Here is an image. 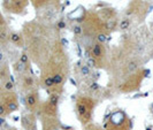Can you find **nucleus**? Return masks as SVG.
<instances>
[{"label": "nucleus", "instance_id": "dca6fc26", "mask_svg": "<svg viewBox=\"0 0 153 130\" xmlns=\"http://www.w3.org/2000/svg\"><path fill=\"white\" fill-rule=\"evenodd\" d=\"M73 32H74L75 36H81V35H83V28H82V25H81V24H75V25H73Z\"/></svg>", "mask_w": 153, "mask_h": 130}, {"label": "nucleus", "instance_id": "0eeeda50", "mask_svg": "<svg viewBox=\"0 0 153 130\" xmlns=\"http://www.w3.org/2000/svg\"><path fill=\"white\" fill-rule=\"evenodd\" d=\"M105 55H106L105 45L96 42L91 47V56L97 61L98 65H101L102 61L105 60Z\"/></svg>", "mask_w": 153, "mask_h": 130}, {"label": "nucleus", "instance_id": "f257e3e1", "mask_svg": "<svg viewBox=\"0 0 153 130\" xmlns=\"http://www.w3.org/2000/svg\"><path fill=\"white\" fill-rule=\"evenodd\" d=\"M96 106V101L90 97H79L76 100L75 109L82 123H88L91 120L92 112Z\"/></svg>", "mask_w": 153, "mask_h": 130}, {"label": "nucleus", "instance_id": "b1692460", "mask_svg": "<svg viewBox=\"0 0 153 130\" xmlns=\"http://www.w3.org/2000/svg\"><path fill=\"white\" fill-rule=\"evenodd\" d=\"M66 28V23L63 21H59L58 22V29H65Z\"/></svg>", "mask_w": 153, "mask_h": 130}, {"label": "nucleus", "instance_id": "f03ea898", "mask_svg": "<svg viewBox=\"0 0 153 130\" xmlns=\"http://www.w3.org/2000/svg\"><path fill=\"white\" fill-rule=\"evenodd\" d=\"M105 127L107 130H129L130 120L123 111L117 109L112 113Z\"/></svg>", "mask_w": 153, "mask_h": 130}, {"label": "nucleus", "instance_id": "9b49d317", "mask_svg": "<svg viewBox=\"0 0 153 130\" xmlns=\"http://www.w3.org/2000/svg\"><path fill=\"white\" fill-rule=\"evenodd\" d=\"M10 73H9V68H8L7 63H2L0 65V83L2 84L4 82L8 81L10 78Z\"/></svg>", "mask_w": 153, "mask_h": 130}, {"label": "nucleus", "instance_id": "4be33fe9", "mask_svg": "<svg viewBox=\"0 0 153 130\" xmlns=\"http://www.w3.org/2000/svg\"><path fill=\"white\" fill-rule=\"evenodd\" d=\"M6 55L4 52H0V65H2V63H6V58H5Z\"/></svg>", "mask_w": 153, "mask_h": 130}, {"label": "nucleus", "instance_id": "7ed1b4c3", "mask_svg": "<svg viewBox=\"0 0 153 130\" xmlns=\"http://www.w3.org/2000/svg\"><path fill=\"white\" fill-rule=\"evenodd\" d=\"M144 76H145V71L144 70H138V71L132 73L130 76L127 78V81L120 86L121 91L123 92L136 91L138 88L140 86V83H142Z\"/></svg>", "mask_w": 153, "mask_h": 130}, {"label": "nucleus", "instance_id": "ddd939ff", "mask_svg": "<svg viewBox=\"0 0 153 130\" xmlns=\"http://www.w3.org/2000/svg\"><path fill=\"white\" fill-rule=\"evenodd\" d=\"M33 124H35V121L32 122V115H24L22 117V126L25 129L29 130L33 128Z\"/></svg>", "mask_w": 153, "mask_h": 130}, {"label": "nucleus", "instance_id": "20e7f679", "mask_svg": "<svg viewBox=\"0 0 153 130\" xmlns=\"http://www.w3.org/2000/svg\"><path fill=\"white\" fill-rule=\"evenodd\" d=\"M30 0H1L4 9L10 14H22Z\"/></svg>", "mask_w": 153, "mask_h": 130}, {"label": "nucleus", "instance_id": "5701e85b", "mask_svg": "<svg viewBox=\"0 0 153 130\" xmlns=\"http://www.w3.org/2000/svg\"><path fill=\"white\" fill-rule=\"evenodd\" d=\"M90 89H92V90H98V89H99V84H98V83L94 81V82L90 85Z\"/></svg>", "mask_w": 153, "mask_h": 130}, {"label": "nucleus", "instance_id": "39448f33", "mask_svg": "<svg viewBox=\"0 0 153 130\" xmlns=\"http://www.w3.org/2000/svg\"><path fill=\"white\" fill-rule=\"evenodd\" d=\"M24 104L27 108L30 111V112H36L39 107V93L37 90H31L27 93L25 98H24Z\"/></svg>", "mask_w": 153, "mask_h": 130}, {"label": "nucleus", "instance_id": "6ab92c4d", "mask_svg": "<svg viewBox=\"0 0 153 130\" xmlns=\"http://www.w3.org/2000/svg\"><path fill=\"white\" fill-rule=\"evenodd\" d=\"M7 114H8L7 108H6L5 104H4V101H2L1 97H0V116H1V117H4V116H6Z\"/></svg>", "mask_w": 153, "mask_h": 130}, {"label": "nucleus", "instance_id": "4468645a", "mask_svg": "<svg viewBox=\"0 0 153 130\" xmlns=\"http://www.w3.org/2000/svg\"><path fill=\"white\" fill-rule=\"evenodd\" d=\"M79 75L82 77H90L92 75V68H90L89 66H82L81 68H79Z\"/></svg>", "mask_w": 153, "mask_h": 130}, {"label": "nucleus", "instance_id": "aec40b11", "mask_svg": "<svg viewBox=\"0 0 153 130\" xmlns=\"http://www.w3.org/2000/svg\"><path fill=\"white\" fill-rule=\"evenodd\" d=\"M86 66H89L90 68H96V67H98V63H97V61L92 56H89L86 59Z\"/></svg>", "mask_w": 153, "mask_h": 130}, {"label": "nucleus", "instance_id": "393cba45", "mask_svg": "<svg viewBox=\"0 0 153 130\" xmlns=\"http://www.w3.org/2000/svg\"><path fill=\"white\" fill-rule=\"evenodd\" d=\"M4 122H5L4 117H1V116H0V126H1V124H4Z\"/></svg>", "mask_w": 153, "mask_h": 130}, {"label": "nucleus", "instance_id": "1a4fd4ad", "mask_svg": "<svg viewBox=\"0 0 153 130\" xmlns=\"http://www.w3.org/2000/svg\"><path fill=\"white\" fill-rule=\"evenodd\" d=\"M9 43H12L16 47L22 48L24 47V38H23L22 33L17 32V31H10L9 33Z\"/></svg>", "mask_w": 153, "mask_h": 130}, {"label": "nucleus", "instance_id": "f8f14e48", "mask_svg": "<svg viewBox=\"0 0 153 130\" xmlns=\"http://www.w3.org/2000/svg\"><path fill=\"white\" fill-rule=\"evenodd\" d=\"M2 89L6 92H14V89H15V83H14V79H13V76H10V78L4 82L2 83Z\"/></svg>", "mask_w": 153, "mask_h": 130}, {"label": "nucleus", "instance_id": "2eb2a0df", "mask_svg": "<svg viewBox=\"0 0 153 130\" xmlns=\"http://www.w3.org/2000/svg\"><path fill=\"white\" fill-rule=\"evenodd\" d=\"M19 61L22 62L23 65H25V66H30V56L28 55V53H25V52H22V53L20 54Z\"/></svg>", "mask_w": 153, "mask_h": 130}, {"label": "nucleus", "instance_id": "a211bd4d", "mask_svg": "<svg viewBox=\"0 0 153 130\" xmlns=\"http://www.w3.org/2000/svg\"><path fill=\"white\" fill-rule=\"evenodd\" d=\"M96 42H98L100 44H105L107 42V35L106 33H98L96 36Z\"/></svg>", "mask_w": 153, "mask_h": 130}, {"label": "nucleus", "instance_id": "f3484780", "mask_svg": "<svg viewBox=\"0 0 153 130\" xmlns=\"http://www.w3.org/2000/svg\"><path fill=\"white\" fill-rule=\"evenodd\" d=\"M129 25H130V20L127 19V17H124L123 20H121V22H120V29L121 30H126V29L129 28Z\"/></svg>", "mask_w": 153, "mask_h": 130}, {"label": "nucleus", "instance_id": "a878e982", "mask_svg": "<svg viewBox=\"0 0 153 130\" xmlns=\"http://www.w3.org/2000/svg\"><path fill=\"white\" fill-rule=\"evenodd\" d=\"M29 130H36L35 128H31V129H29Z\"/></svg>", "mask_w": 153, "mask_h": 130}, {"label": "nucleus", "instance_id": "412c9836", "mask_svg": "<svg viewBox=\"0 0 153 130\" xmlns=\"http://www.w3.org/2000/svg\"><path fill=\"white\" fill-rule=\"evenodd\" d=\"M5 25H7V23H6V20H5L4 15L0 12V27H5Z\"/></svg>", "mask_w": 153, "mask_h": 130}, {"label": "nucleus", "instance_id": "6e6552de", "mask_svg": "<svg viewBox=\"0 0 153 130\" xmlns=\"http://www.w3.org/2000/svg\"><path fill=\"white\" fill-rule=\"evenodd\" d=\"M20 78H21V85H22L23 90H25V91H28V92L31 91V90H36V89H35V83H36V81H35V77L32 76L31 74L27 73V74H24V75H21Z\"/></svg>", "mask_w": 153, "mask_h": 130}, {"label": "nucleus", "instance_id": "423d86ee", "mask_svg": "<svg viewBox=\"0 0 153 130\" xmlns=\"http://www.w3.org/2000/svg\"><path fill=\"white\" fill-rule=\"evenodd\" d=\"M1 99L7 108L8 113H13L19 109V100L14 92H6V94L2 96Z\"/></svg>", "mask_w": 153, "mask_h": 130}, {"label": "nucleus", "instance_id": "9d476101", "mask_svg": "<svg viewBox=\"0 0 153 130\" xmlns=\"http://www.w3.org/2000/svg\"><path fill=\"white\" fill-rule=\"evenodd\" d=\"M9 33L10 31L8 30L7 25L0 27V45L5 46L9 43Z\"/></svg>", "mask_w": 153, "mask_h": 130}]
</instances>
